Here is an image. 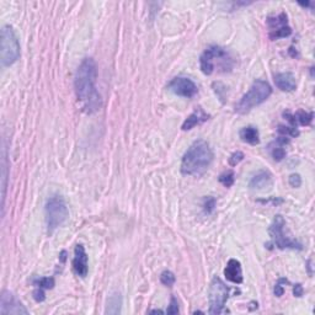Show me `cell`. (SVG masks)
<instances>
[{
	"label": "cell",
	"instance_id": "cell-1",
	"mask_svg": "<svg viewBox=\"0 0 315 315\" xmlns=\"http://www.w3.org/2000/svg\"><path fill=\"white\" fill-rule=\"evenodd\" d=\"M97 68L93 58H85L80 63L74 78V88L82 104L83 110L87 113H94L99 111L102 106L101 95L96 89Z\"/></svg>",
	"mask_w": 315,
	"mask_h": 315
},
{
	"label": "cell",
	"instance_id": "cell-2",
	"mask_svg": "<svg viewBox=\"0 0 315 315\" xmlns=\"http://www.w3.org/2000/svg\"><path fill=\"white\" fill-rule=\"evenodd\" d=\"M213 162V151L206 140H196L187 149L181 160V173L186 176H200Z\"/></svg>",
	"mask_w": 315,
	"mask_h": 315
},
{
	"label": "cell",
	"instance_id": "cell-3",
	"mask_svg": "<svg viewBox=\"0 0 315 315\" xmlns=\"http://www.w3.org/2000/svg\"><path fill=\"white\" fill-rule=\"evenodd\" d=\"M271 94L272 88L267 82L262 79L255 80L248 93L235 105V112L239 114L250 112L254 107L265 102L271 96Z\"/></svg>",
	"mask_w": 315,
	"mask_h": 315
},
{
	"label": "cell",
	"instance_id": "cell-4",
	"mask_svg": "<svg viewBox=\"0 0 315 315\" xmlns=\"http://www.w3.org/2000/svg\"><path fill=\"white\" fill-rule=\"evenodd\" d=\"M286 220L282 216L274 217L273 222L268 228V234H270L271 243L273 246L285 250V249H292V250H303V245L298 240L289 235V231L287 230Z\"/></svg>",
	"mask_w": 315,
	"mask_h": 315
},
{
	"label": "cell",
	"instance_id": "cell-5",
	"mask_svg": "<svg viewBox=\"0 0 315 315\" xmlns=\"http://www.w3.org/2000/svg\"><path fill=\"white\" fill-rule=\"evenodd\" d=\"M217 61L219 62L218 65L219 68H222L223 71L230 70V68L233 67L231 58L224 48L219 47V46H211L202 53L201 58H200L202 73L206 75H211L216 70Z\"/></svg>",
	"mask_w": 315,
	"mask_h": 315
},
{
	"label": "cell",
	"instance_id": "cell-6",
	"mask_svg": "<svg viewBox=\"0 0 315 315\" xmlns=\"http://www.w3.org/2000/svg\"><path fill=\"white\" fill-rule=\"evenodd\" d=\"M46 224H47L48 233L52 234L57 228L64 224L65 220L69 217L67 203L62 196H53L46 203Z\"/></svg>",
	"mask_w": 315,
	"mask_h": 315
},
{
	"label": "cell",
	"instance_id": "cell-7",
	"mask_svg": "<svg viewBox=\"0 0 315 315\" xmlns=\"http://www.w3.org/2000/svg\"><path fill=\"white\" fill-rule=\"evenodd\" d=\"M2 64L4 67H9L14 64L20 57V44L15 31L9 25H5L2 28Z\"/></svg>",
	"mask_w": 315,
	"mask_h": 315
},
{
	"label": "cell",
	"instance_id": "cell-8",
	"mask_svg": "<svg viewBox=\"0 0 315 315\" xmlns=\"http://www.w3.org/2000/svg\"><path fill=\"white\" fill-rule=\"evenodd\" d=\"M229 298V288L225 286L219 277L212 280L210 291H208V300H210V314L216 315L224 311L225 303Z\"/></svg>",
	"mask_w": 315,
	"mask_h": 315
},
{
	"label": "cell",
	"instance_id": "cell-9",
	"mask_svg": "<svg viewBox=\"0 0 315 315\" xmlns=\"http://www.w3.org/2000/svg\"><path fill=\"white\" fill-rule=\"evenodd\" d=\"M267 25L270 27L268 36L272 41L288 37L292 33V28L288 26V18L286 13H281L276 18H268Z\"/></svg>",
	"mask_w": 315,
	"mask_h": 315
},
{
	"label": "cell",
	"instance_id": "cell-10",
	"mask_svg": "<svg viewBox=\"0 0 315 315\" xmlns=\"http://www.w3.org/2000/svg\"><path fill=\"white\" fill-rule=\"evenodd\" d=\"M168 90H170L171 93H174L177 96L190 99V97L196 95L199 89H197V85L191 79L184 78V76H177V78H174L169 83Z\"/></svg>",
	"mask_w": 315,
	"mask_h": 315
},
{
	"label": "cell",
	"instance_id": "cell-11",
	"mask_svg": "<svg viewBox=\"0 0 315 315\" xmlns=\"http://www.w3.org/2000/svg\"><path fill=\"white\" fill-rule=\"evenodd\" d=\"M0 314H28V310L11 292L4 289L0 297Z\"/></svg>",
	"mask_w": 315,
	"mask_h": 315
},
{
	"label": "cell",
	"instance_id": "cell-12",
	"mask_svg": "<svg viewBox=\"0 0 315 315\" xmlns=\"http://www.w3.org/2000/svg\"><path fill=\"white\" fill-rule=\"evenodd\" d=\"M73 270L82 279H85L89 273V257L84 245L78 244L74 250Z\"/></svg>",
	"mask_w": 315,
	"mask_h": 315
},
{
	"label": "cell",
	"instance_id": "cell-13",
	"mask_svg": "<svg viewBox=\"0 0 315 315\" xmlns=\"http://www.w3.org/2000/svg\"><path fill=\"white\" fill-rule=\"evenodd\" d=\"M273 80H274V84H276V87L282 91H287V93H291V91H294L297 89L296 76H294V74L291 73V71H286V73L276 74Z\"/></svg>",
	"mask_w": 315,
	"mask_h": 315
},
{
	"label": "cell",
	"instance_id": "cell-14",
	"mask_svg": "<svg viewBox=\"0 0 315 315\" xmlns=\"http://www.w3.org/2000/svg\"><path fill=\"white\" fill-rule=\"evenodd\" d=\"M283 117H285L287 121L291 123L292 127H296L298 125L300 126H309L313 121L314 113L313 112H306V111L299 110L296 113H291L289 111H285L283 112Z\"/></svg>",
	"mask_w": 315,
	"mask_h": 315
},
{
	"label": "cell",
	"instance_id": "cell-15",
	"mask_svg": "<svg viewBox=\"0 0 315 315\" xmlns=\"http://www.w3.org/2000/svg\"><path fill=\"white\" fill-rule=\"evenodd\" d=\"M224 276L225 279L230 282L239 283L243 282V270H242V265L240 262L235 259H230L227 263V267L224 270Z\"/></svg>",
	"mask_w": 315,
	"mask_h": 315
},
{
	"label": "cell",
	"instance_id": "cell-16",
	"mask_svg": "<svg viewBox=\"0 0 315 315\" xmlns=\"http://www.w3.org/2000/svg\"><path fill=\"white\" fill-rule=\"evenodd\" d=\"M272 185V176L268 171L261 170L256 173L251 177L250 182H249V187L251 190H265L266 187H270Z\"/></svg>",
	"mask_w": 315,
	"mask_h": 315
},
{
	"label": "cell",
	"instance_id": "cell-17",
	"mask_svg": "<svg viewBox=\"0 0 315 315\" xmlns=\"http://www.w3.org/2000/svg\"><path fill=\"white\" fill-rule=\"evenodd\" d=\"M208 119H210V116H208V114L203 111V108L199 107L196 111H194V112L191 113L190 116L185 120V122L182 123V130L184 131L192 130L193 127H196V126L201 125V123L207 121Z\"/></svg>",
	"mask_w": 315,
	"mask_h": 315
},
{
	"label": "cell",
	"instance_id": "cell-18",
	"mask_svg": "<svg viewBox=\"0 0 315 315\" xmlns=\"http://www.w3.org/2000/svg\"><path fill=\"white\" fill-rule=\"evenodd\" d=\"M240 138H242L243 142L249 143L251 145H256L260 143V136H259V131H257L256 127L254 126H248V127H244L239 133Z\"/></svg>",
	"mask_w": 315,
	"mask_h": 315
},
{
	"label": "cell",
	"instance_id": "cell-19",
	"mask_svg": "<svg viewBox=\"0 0 315 315\" xmlns=\"http://www.w3.org/2000/svg\"><path fill=\"white\" fill-rule=\"evenodd\" d=\"M7 149L3 147L2 150V208L4 213V202L7 196Z\"/></svg>",
	"mask_w": 315,
	"mask_h": 315
},
{
	"label": "cell",
	"instance_id": "cell-20",
	"mask_svg": "<svg viewBox=\"0 0 315 315\" xmlns=\"http://www.w3.org/2000/svg\"><path fill=\"white\" fill-rule=\"evenodd\" d=\"M121 304L122 298L120 293H113L110 296L107 300V308H106V313L107 314H119L121 313Z\"/></svg>",
	"mask_w": 315,
	"mask_h": 315
},
{
	"label": "cell",
	"instance_id": "cell-21",
	"mask_svg": "<svg viewBox=\"0 0 315 315\" xmlns=\"http://www.w3.org/2000/svg\"><path fill=\"white\" fill-rule=\"evenodd\" d=\"M271 144L274 145L273 148L268 145V150H270L272 158H273V159L276 160V162H282V160L286 158V155H287L286 150L282 148V144H280L279 142L271 143Z\"/></svg>",
	"mask_w": 315,
	"mask_h": 315
},
{
	"label": "cell",
	"instance_id": "cell-22",
	"mask_svg": "<svg viewBox=\"0 0 315 315\" xmlns=\"http://www.w3.org/2000/svg\"><path fill=\"white\" fill-rule=\"evenodd\" d=\"M36 287L44 288V289H52L54 287V279L53 277H42V279L35 280Z\"/></svg>",
	"mask_w": 315,
	"mask_h": 315
},
{
	"label": "cell",
	"instance_id": "cell-23",
	"mask_svg": "<svg viewBox=\"0 0 315 315\" xmlns=\"http://www.w3.org/2000/svg\"><path fill=\"white\" fill-rule=\"evenodd\" d=\"M175 281H176L175 274H174L171 271L167 270L162 272V274H160V282H162L164 286H168V287H171V286L175 283Z\"/></svg>",
	"mask_w": 315,
	"mask_h": 315
},
{
	"label": "cell",
	"instance_id": "cell-24",
	"mask_svg": "<svg viewBox=\"0 0 315 315\" xmlns=\"http://www.w3.org/2000/svg\"><path fill=\"white\" fill-rule=\"evenodd\" d=\"M233 171H227V173L222 174L219 176V182H222L225 187H230V186L234 185V181H235V177H234Z\"/></svg>",
	"mask_w": 315,
	"mask_h": 315
},
{
	"label": "cell",
	"instance_id": "cell-25",
	"mask_svg": "<svg viewBox=\"0 0 315 315\" xmlns=\"http://www.w3.org/2000/svg\"><path fill=\"white\" fill-rule=\"evenodd\" d=\"M277 131H279L280 134H282V136H289V137H293V138H296V137L299 136V131H298V128L296 127H286V126H279V128H277Z\"/></svg>",
	"mask_w": 315,
	"mask_h": 315
},
{
	"label": "cell",
	"instance_id": "cell-26",
	"mask_svg": "<svg viewBox=\"0 0 315 315\" xmlns=\"http://www.w3.org/2000/svg\"><path fill=\"white\" fill-rule=\"evenodd\" d=\"M288 281L286 279H280L279 282L274 285V289H273V293L276 297H282L283 293H285V287L283 285H287Z\"/></svg>",
	"mask_w": 315,
	"mask_h": 315
},
{
	"label": "cell",
	"instance_id": "cell-27",
	"mask_svg": "<svg viewBox=\"0 0 315 315\" xmlns=\"http://www.w3.org/2000/svg\"><path fill=\"white\" fill-rule=\"evenodd\" d=\"M243 159H244V153L243 151H235V153L231 154L230 158H229V165L230 167H237L240 162H243Z\"/></svg>",
	"mask_w": 315,
	"mask_h": 315
},
{
	"label": "cell",
	"instance_id": "cell-28",
	"mask_svg": "<svg viewBox=\"0 0 315 315\" xmlns=\"http://www.w3.org/2000/svg\"><path fill=\"white\" fill-rule=\"evenodd\" d=\"M203 208H205L206 213H212L216 208V199L213 197H206L205 199V203H203Z\"/></svg>",
	"mask_w": 315,
	"mask_h": 315
},
{
	"label": "cell",
	"instance_id": "cell-29",
	"mask_svg": "<svg viewBox=\"0 0 315 315\" xmlns=\"http://www.w3.org/2000/svg\"><path fill=\"white\" fill-rule=\"evenodd\" d=\"M168 314H177L179 313V303H177V299L175 297H171L170 299V304L168 306Z\"/></svg>",
	"mask_w": 315,
	"mask_h": 315
},
{
	"label": "cell",
	"instance_id": "cell-30",
	"mask_svg": "<svg viewBox=\"0 0 315 315\" xmlns=\"http://www.w3.org/2000/svg\"><path fill=\"white\" fill-rule=\"evenodd\" d=\"M288 181L292 187H294V188L300 187V185H302V177H300L299 174H292V175L289 176Z\"/></svg>",
	"mask_w": 315,
	"mask_h": 315
},
{
	"label": "cell",
	"instance_id": "cell-31",
	"mask_svg": "<svg viewBox=\"0 0 315 315\" xmlns=\"http://www.w3.org/2000/svg\"><path fill=\"white\" fill-rule=\"evenodd\" d=\"M32 294H33V299H35L36 302H38V303L44 302V300L46 299V294H45V292H44V288L37 287L35 291H33Z\"/></svg>",
	"mask_w": 315,
	"mask_h": 315
},
{
	"label": "cell",
	"instance_id": "cell-32",
	"mask_svg": "<svg viewBox=\"0 0 315 315\" xmlns=\"http://www.w3.org/2000/svg\"><path fill=\"white\" fill-rule=\"evenodd\" d=\"M293 294L294 297H303L304 289H303V286L300 283H297V285L293 286Z\"/></svg>",
	"mask_w": 315,
	"mask_h": 315
},
{
	"label": "cell",
	"instance_id": "cell-33",
	"mask_svg": "<svg viewBox=\"0 0 315 315\" xmlns=\"http://www.w3.org/2000/svg\"><path fill=\"white\" fill-rule=\"evenodd\" d=\"M299 5H302V7H305V8H309V7H313V3H299Z\"/></svg>",
	"mask_w": 315,
	"mask_h": 315
},
{
	"label": "cell",
	"instance_id": "cell-34",
	"mask_svg": "<svg viewBox=\"0 0 315 315\" xmlns=\"http://www.w3.org/2000/svg\"><path fill=\"white\" fill-rule=\"evenodd\" d=\"M150 313H159V314H163L162 310H150Z\"/></svg>",
	"mask_w": 315,
	"mask_h": 315
}]
</instances>
